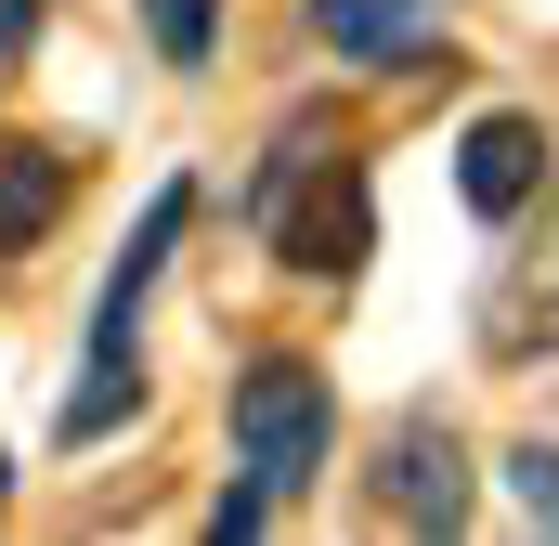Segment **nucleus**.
I'll list each match as a JSON object with an SVG mask.
<instances>
[{
  "instance_id": "obj_1",
  "label": "nucleus",
  "mask_w": 559,
  "mask_h": 546,
  "mask_svg": "<svg viewBox=\"0 0 559 546\" xmlns=\"http://www.w3.org/2000/svg\"><path fill=\"white\" fill-rule=\"evenodd\" d=\"M248 235H274V261L312 273V286H352L378 261V182H365V156L325 143V118H286L274 156L248 169Z\"/></svg>"
},
{
  "instance_id": "obj_2",
  "label": "nucleus",
  "mask_w": 559,
  "mask_h": 546,
  "mask_svg": "<svg viewBox=\"0 0 559 546\" xmlns=\"http://www.w3.org/2000/svg\"><path fill=\"white\" fill-rule=\"evenodd\" d=\"M325 442H338V404H325V378H312L299 352H274V365L235 378V468H248L274 508L325 468Z\"/></svg>"
},
{
  "instance_id": "obj_3",
  "label": "nucleus",
  "mask_w": 559,
  "mask_h": 546,
  "mask_svg": "<svg viewBox=\"0 0 559 546\" xmlns=\"http://www.w3.org/2000/svg\"><path fill=\"white\" fill-rule=\"evenodd\" d=\"M365 495H378V521H404V534H455V521H468V442H455L442 416H391Z\"/></svg>"
},
{
  "instance_id": "obj_4",
  "label": "nucleus",
  "mask_w": 559,
  "mask_h": 546,
  "mask_svg": "<svg viewBox=\"0 0 559 546\" xmlns=\"http://www.w3.org/2000/svg\"><path fill=\"white\" fill-rule=\"evenodd\" d=\"M547 182H559V143H547V118H534V105L468 118V143H455V195H468L481 222H521Z\"/></svg>"
},
{
  "instance_id": "obj_5",
  "label": "nucleus",
  "mask_w": 559,
  "mask_h": 546,
  "mask_svg": "<svg viewBox=\"0 0 559 546\" xmlns=\"http://www.w3.org/2000/svg\"><path fill=\"white\" fill-rule=\"evenodd\" d=\"M299 26H312L338 66H378V79L442 66V0H299Z\"/></svg>"
},
{
  "instance_id": "obj_6",
  "label": "nucleus",
  "mask_w": 559,
  "mask_h": 546,
  "mask_svg": "<svg viewBox=\"0 0 559 546\" xmlns=\"http://www.w3.org/2000/svg\"><path fill=\"white\" fill-rule=\"evenodd\" d=\"M131 404H143V325H92V365H79L66 416H52V442H105Z\"/></svg>"
},
{
  "instance_id": "obj_7",
  "label": "nucleus",
  "mask_w": 559,
  "mask_h": 546,
  "mask_svg": "<svg viewBox=\"0 0 559 546\" xmlns=\"http://www.w3.org/2000/svg\"><path fill=\"white\" fill-rule=\"evenodd\" d=\"M66 195H79V156H66V143H0V261L39 248V235L66 222Z\"/></svg>"
},
{
  "instance_id": "obj_8",
  "label": "nucleus",
  "mask_w": 559,
  "mask_h": 546,
  "mask_svg": "<svg viewBox=\"0 0 559 546\" xmlns=\"http://www.w3.org/2000/svg\"><path fill=\"white\" fill-rule=\"evenodd\" d=\"M481 339L521 365V352H559V235L534 248V261H508L495 273V299H481Z\"/></svg>"
},
{
  "instance_id": "obj_9",
  "label": "nucleus",
  "mask_w": 559,
  "mask_h": 546,
  "mask_svg": "<svg viewBox=\"0 0 559 546\" xmlns=\"http://www.w3.org/2000/svg\"><path fill=\"white\" fill-rule=\"evenodd\" d=\"M182 222H195V182H156V195H143V235L118 248V273H105V312H92V325H143V286H156V261L182 248Z\"/></svg>"
},
{
  "instance_id": "obj_10",
  "label": "nucleus",
  "mask_w": 559,
  "mask_h": 546,
  "mask_svg": "<svg viewBox=\"0 0 559 546\" xmlns=\"http://www.w3.org/2000/svg\"><path fill=\"white\" fill-rule=\"evenodd\" d=\"M143 39H156L169 66H209V52H222V0H143Z\"/></svg>"
},
{
  "instance_id": "obj_11",
  "label": "nucleus",
  "mask_w": 559,
  "mask_h": 546,
  "mask_svg": "<svg viewBox=\"0 0 559 546\" xmlns=\"http://www.w3.org/2000/svg\"><path fill=\"white\" fill-rule=\"evenodd\" d=\"M508 495L534 508V534H559V442H521L508 455Z\"/></svg>"
},
{
  "instance_id": "obj_12",
  "label": "nucleus",
  "mask_w": 559,
  "mask_h": 546,
  "mask_svg": "<svg viewBox=\"0 0 559 546\" xmlns=\"http://www.w3.org/2000/svg\"><path fill=\"white\" fill-rule=\"evenodd\" d=\"M209 534H222V546H248V534H274V495H261V482H235V495H222V508H209Z\"/></svg>"
},
{
  "instance_id": "obj_13",
  "label": "nucleus",
  "mask_w": 559,
  "mask_h": 546,
  "mask_svg": "<svg viewBox=\"0 0 559 546\" xmlns=\"http://www.w3.org/2000/svg\"><path fill=\"white\" fill-rule=\"evenodd\" d=\"M39 13H52V0H0V52H13V39H39Z\"/></svg>"
},
{
  "instance_id": "obj_14",
  "label": "nucleus",
  "mask_w": 559,
  "mask_h": 546,
  "mask_svg": "<svg viewBox=\"0 0 559 546\" xmlns=\"http://www.w3.org/2000/svg\"><path fill=\"white\" fill-rule=\"evenodd\" d=\"M0 508H13V455H0Z\"/></svg>"
}]
</instances>
